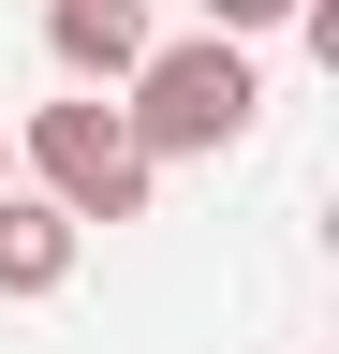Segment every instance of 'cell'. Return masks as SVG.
Here are the masks:
<instances>
[{"label": "cell", "mask_w": 339, "mask_h": 354, "mask_svg": "<svg viewBox=\"0 0 339 354\" xmlns=\"http://www.w3.org/2000/svg\"><path fill=\"white\" fill-rule=\"evenodd\" d=\"M118 88H133L118 118H133V148H148V162H222L236 133L266 118V74H251V30H192V44H162V30H148V59L118 74Z\"/></svg>", "instance_id": "6da1fadb"}, {"label": "cell", "mask_w": 339, "mask_h": 354, "mask_svg": "<svg viewBox=\"0 0 339 354\" xmlns=\"http://www.w3.org/2000/svg\"><path fill=\"white\" fill-rule=\"evenodd\" d=\"M15 162H30V192H59L74 221H148V192H162V162L133 148V118H118L104 88L30 104V118H15Z\"/></svg>", "instance_id": "7a4b0ae2"}, {"label": "cell", "mask_w": 339, "mask_h": 354, "mask_svg": "<svg viewBox=\"0 0 339 354\" xmlns=\"http://www.w3.org/2000/svg\"><path fill=\"white\" fill-rule=\"evenodd\" d=\"M74 251H89V221H74L59 192H15V177H0V295H15V310H30V295H59V281H74Z\"/></svg>", "instance_id": "3957f363"}, {"label": "cell", "mask_w": 339, "mask_h": 354, "mask_svg": "<svg viewBox=\"0 0 339 354\" xmlns=\"http://www.w3.org/2000/svg\"><path fill=\"white\" fill-rule=\"evenodd\" d=\"M45 59L74 88H118V74L148 59V0H45Z\"/></svg>", "instance_id": "277c9868"}, {"label": "cell", "mask_w": 339, "mask_h": 354, "mask_svg": "<svg viewBox=\"0 0 339 354\" xmlns=\"http://www.w3.org/2000/svg\"><path fill=\"white\" fill-rule=\"evenodd\" d=\"M206 30H295V0H206Z\"/></svg>", "instance_id": "5b68a950"}, {"label": "cell", "mask_w": 339, "mask_h": 354, "mask_svg": "<svg viewBox=\"0 0 339 354\" xmlns=\"http://www.w3.org/2000/svg\"><path fill=\"white\" fill-rule=\"evenodd\" d=\"M0 177H15V118H0Z\"/></svg>", "instance_id": "8992f818"}]
</instances>
